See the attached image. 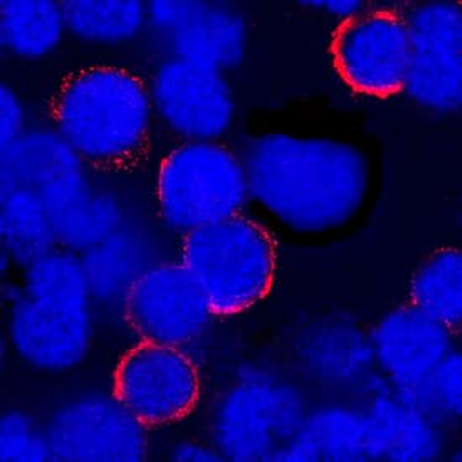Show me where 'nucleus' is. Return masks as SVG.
Masks as SVG:
<instances>
[{
    "mask_svg": "<svg viewBox=\"0 0 462 462\" xmlns=\"http://www.w3.org/2000/svg\"><path fill=\"white\" fill-rule=\"evenodd\" d=\"M29 130L24 99L9 83L0 86V150L13 145Z\"/></svg>",
    "mask_w": 462,
    "mask_h": 462,
    "instance_id": "25",
    "label": "nucleus"
},
{
    "mask_svg": "<svg viewBox=\"0 0 462 462\" xmlns=\"http://www.w3.org/2000/svg\"><path fill=\"white\" fill-rule=\"evenodd\" d=\"M368 461H436L444 456V427L383 382L362 405Z\"/></svg>",
    "mask_w": 462,
    "mask_h": 462,
    "instance_id": "16",
    "label": "nucleus"
},
{
    "mask_svg": "<svg viewBox=\"0 0 462 462\" xmlns=\"http://www.w3.org/2000/svg\"><path fill=\"white\" fill-rule=\"evenodd\" d=\"M148 27L171 56L217 71L237 68L247 51L249 29L243 13L224 2L153 0L146 4Z\"/></svg>",
    "mask_w": 462,
    "mask_h": 462,
    "instance_id": "13",
    "label": "nucleus"
},
{
    "mask_svg": "<svg viewBox=\"0 0 462 462\" xmlns=\"http://www.w3.org/2000/svg\"><path fill=\"white\" fill-rule=\"evenodd\" d=\"M276 461H368L364 409L329 403L308 412Z\"/></svg>",
    "mask_w": 462,
    "mask_h": 462,
    "instance_id": "17",
    "label": "nucleus"
},
{
    "mask_svg": "<svg viewBox=\"0 0 462 462\" xmlns=\"http://www.w3.org/2000/svg\"><path fill=\"white\" fill-rule=\"evenodd\" d=\"M411 56L403 93L422 110L454 115L462 106V9L434 0L405 17Z\"/></svg>",
    "mask_w": 462,
    "mask_h": 462,
    "instance_id": "8",
    "label": "nucleus"
},
{
    "mask_svg": "<svg viewBox=\"0 0 462 462\" xmlns=\"http://www.w3.org/2000/svg\"><path fill=\"white\" fill-rule=\"evenodd\" d=\"M58 245L85 254L123 227V208L110 190L97 183L76 204L52 219Z\"/></svg>",
    "mask_w": 462,
    "mask_h": 462,
    "instance_id": "22",
    "label": "nucleus"
},
{
    "mask_svg": "<svg viewBox=\"0 0 462 462\" xmlns=\"http://www.w3.org/2000/svg\"><path fill=\"white\" fill-rule=\"evenodd\" d=\"M61 5L68 34L89 46H126L148 27L140 0H64Z\"/></svg>",
    "mask_w": 462,
    "mask_h": 462,
    "instance_id": "20",
    "label": "nucleus"
},
{
    "mask_svg": "<svg viewBox=\"0 0 462 462\" xmlns=\"http://www.w3.org/2000/svg\"><path fill=\"white\" fill-rule=\"evenodd\" d=\"M308 414L296 387L273 375L239 378L212 412V444L224 461H276Z\"/></svg>",
    "mask_w": 462,
    "mask_h": 462,
    "instance_id": "6",
    "label": "nucleus"
},
{
    "mask_svg": "<svg viewBox=\"0 0 462 462\" xmlns=\"http://www.w3.org/2000/svg\"><path fill=\"white\" fill-rule=\"evenodd\" d=\"M125 317L142 341L189 348L216 317L208 298L179 259L146 268L123 300Z\"/></svg>",
    "mask_w": 462,
    "mask_h": 462,
    "instance_id": "9",
    "label": "nucleus"
},
{
    "mask_svg": "<svg viewBox=\"0 0 462 462\" xmlns=\"http://www.w3.org/2000/svg\"><path fill=\"white\" fill-rule=\"evenodd\" d=\"M301 5L315 13L329 15V19L338 21V24L350 21L366 9L365 4L360 0H311L301 2Z\"/></svg>",
    "mask_w": 462,
    "mask_h": 462,
    "instance_id": "26",
    "label": "nucleus"
},
{
    "mask_svg": "<svg viewBox=\"0 0 462 462\" xmlns=\"http://www.w3.org/2000/svg\"><path fill=\"white\" fill-rule=\"evenodd\" d=\"M54 461H145L146 426L115 393H86L62 403L46 424Z\"/></svg>",
    "mask_w": 462,
    "mask_h": 462,
    "instance_id": "12",
    "label": "nucleus"
},
{
    "mask_svg": "<svg viewBox=\"0 0 462 462\" xmlns=\"http://www.w3.org/2000/svg\"><path fill=\"white\" fill-rule=\"evenodd\" d=\"M93 298L81 254L56 247L39 257L5 298L14 353L44 374L78 368L93 345Z\"/></svg>",
    "mask_w": 462,
    "mask_h": 462,
    "instance_id": "2",
    "label": "nucleus"
},
{
    "mask_svg": "<svg viewBox=\"0 0 462 462\" xmlns=\"http://www.w3.org/2000/svg\"><path fill=\"white\" fill-rule=\"evenodd\" d=\"M249 202L241 153L222 142H183L160 163L155 206L180 237L244 214Z\"/></svg>",
    "mask_w": 462,
    "mask_h": 462,
    "instance_id": "5",
    "label": "nucleus"
},
{
    "mask_svg": "<svg viewBox=\"0 0 462 462\" xmlns=\"http://www.w3.org/2000/svg\"><path fill=\"white\" fill-rule=\"evenodd\" d=\"M68 34L61 2L4 0L0 4V44L17 61L48 60Z\"/></svg>",
    "mask_w": 462,
    "mask_h": 462,
    "instance_id": "18",
    "label": "nucleus"
},
{
    "mask_svg": "<svg viewBox=\"0 0 462 462\" xmlns=\"http://www.w3.org/2000/svg\"><path fill=\"white\" fill-rule=\"evenodd\" d=\"M0 459L4 462L54 461L46 426L23 411H7L0 419Z\"/></svg>",
    "mask_w": 462,
    "mask_h": 462,
    "instance_id": "24",
    "label": "nucleus"
},
{
    "mask_svg": "<svg viewBox=\"0 0 462 462\" xmlns=\"http://www.w3.org/2000/svg\"><path fill=\"white\" fill-rule=\"evenodd\" d=\"M403 401L420 409L439 426L456 424L462 414V360L459 350L454 348L411 395L403 397Z\"/></svg>",
    "mask_w": 462,
    "mask_h": 462,
    "instance_id": "23",
    "label": "nucleus"
},
{
    "mask_svg": "<svg viewBox=\"0 0 462 462\" xmlns=\"http://www.w3.org/2000/svg\"><path fill=\"white\" fill-rule=\"evenodd\" d=\"M155 120L150 89L116 66L79 69L52 101V126L95 167H116L143 150Z\"/></svg>",
    "mask_w": 462,
    "mask_h": 462,
    "instance_id": "3",
    "label": "nucleus"
},
{
    "mask_svg": "<svg viewBox=\"0 0 462 462\" xmlns=\"http://www.w3.org/2000/svg\"><path fill=\"white\" fill-rule=\"evenodd\" d=\"M155 118L183 142H220L236 122V97L226 73L169 56L148 83Z\"/></svg>",
    "mask_w": 462,
    "mask_h": 462,
    "instance_id": "10",
    "label": "nucleus"
},
{
    "mask_svg": "<svg viewBox=\"0 0 462 462\" xmlns=\"http://www.w3.org/2000/svg\"><path fill=\"white\" fill-rule=\"evenodd\" d=\"M180 239L179 261L194 276L216 317L241 315L273 290L278 251L257 220L239 214Z\"/></svg>",
    "mask_w": 462,
    "mask_h": 462,
    "instance_id": "4",
    "label": "nucleus"
},
{
    "mask_svg": "<svg viewBox=\"0 0 462 462\" xmlns=\"http://www.w3.org/2000/svg\"><path fill=\"white\" fill-rule=\"evenodd\" d=\"M0 244L2 259L24 269L58 245L46 204L17 189H0Z\"/></svg>",
    "mask_w": 462,
    "mask_h": 462,
    "instance_id": "19",
    "label": "nucleus"
},
{
    "mask_svg": "<svg viewBox=\"0 0 462 462\" xmlns=\"http://www.w3.org/2000/svg\"><path fill=\"white\" fill-rule=\"evenodd\" d=\"M454 348V333L411 303L380 318L368 341L380 380L402 399L411 395Z\"/></svg>",
    "mask_w": 462,
    "mask_h": 462,
    "instance_id": "15",
    "label": "nucleus"
},
{
    "mask_svg": "<svg viewBox=\"0 0 462 462\" xmlns=\"http://www.w3.org/2000/svg\"><path fill=\"white\" fill-rule=\"evenodd\" d=\"M341 79L356 93L389 97L402 93L411 56L407 19L385 9H368L341 23L331 41Z\"/></svg>",
    "mask_w": 462,
    "mask_h": 462,
    "instance_id": "11",
    "label": "nucleus"
},
{
    "mask_svg": "<svg viewBox=\"0 0 462 462\" xmlns=\"http://www.w3.org/2000/svg\"><path fill=\"white\" fill-rule=\"evenodd\" d=\"M113 393L143 426H169L197 407L202 380L185 348L140 341L116 366Z\"/></svg>",
    "mask_w": 462,
    "mask_h": 462,
    "instance_id": "7",
    "label": "nucleus"
},
{
    "mask_svg": "<svg viewBox=\"0 0 462 462\" xmlns=\"http://www.w3.org/2000/svg\"><path fill=\"white\" fill-rule=\"evenodd\" d=\"M0 189H17L41 199L54 219L95 185L88 163L54 130L31 126L0 150Z\"/></svg>",
    "mask_w": 462,
    "mask_h": 462,
    "instance_id": "14",
    "label": "nucleus"
},
{
    "mask_svg": "<svg viewBox=\"0 0 462 462\" xmlns=\"http://www.w3.org/2000/svg\"><path fill=\"white\" fill-rule=\"evenodd\" d=\"M239 153L249 200L294 234L340 231L365 206L370 162L353 143L268 132L249 138Z\"/></svg>",
    "mask_w": 462,
    "mask_h": 462,
    "instance_id": "1",
    "label": "nucleus"
},
{
    "mask_svg": "<svg viewBox=\"0 0 462 462\" xmlns=\"http://www.w3.org/2000/svg\"><path fill=\"white\" fill-rule=\"evenodd\" d=\"M171 461L212 462L224 461L214 444H204L199 440H180L171 450Z\"/></svg>",
    "mask_w": 462,
    "mask_h": 462,
    "instance_id": "27",
    "label": "nucleus"
},
{
    "mask_svg": "<svg viewBox=\"0 0 462 462\" xmlns=\"http://www.w3.org/2000/svg\"><path fill=\"white\" fill-rule=\"evenodd\" d=\"M411 304L457 333L462 323V254L440 247L417 266L409 288Z\"/></svg>",
    "mask_w": 462,
    "mask_h": 462,
    "instance_id": "21",
    "label": "nucleus"
}]
</instances>
